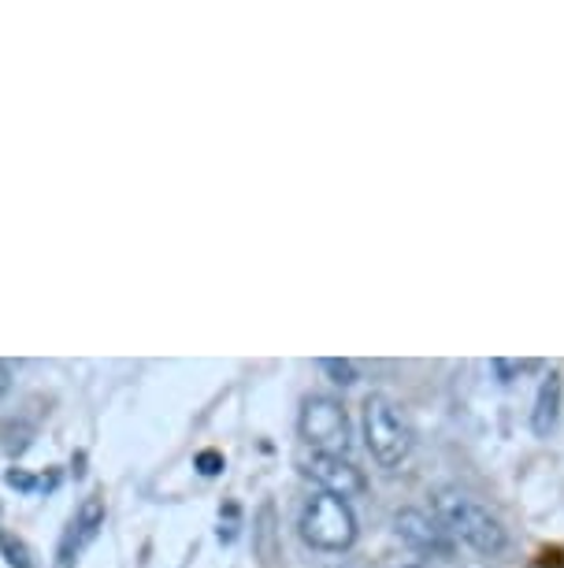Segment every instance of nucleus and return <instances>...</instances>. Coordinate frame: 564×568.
I'll list each match as a JSON object with an SVG mask.
<instances>
[{"mask_svg":"<svg viewBox=\"0 0 564 568\" xmlns=\"http://www.w3.org/2000/svg\"><path fill=\"white\" fill-rule=\"evenodd\" d=\"M297 432H301L305 446H312V454H349V413L346 405L331 398V394H308L301 402V416H297Z\"/></svg>","mask_w":564,"mask_h":568,"instance_id":"20e7f679","label":"nucleus"},{"mask_svg":"<svg viewBox=\"0 0 564 568\" xmlns=\"http://www.w3.org/2000/svg\"><path fill=\"white\" fill-rule=\"evenodd\" d=\"M8 387H12V372H8V364L0 361V394H8Z\"/></svg>","mask_w":564,"mask_h":568,"instance_id":"dca6fc26","label":"nucleus"},{"mask_svg":"<svg viewBox=\"0 0 564 568\" xmlns=\"http://www.w3.org/2000/svg\"><path fill=\"white\" fill-rule=\"evenodd\" d=\"M8 484H12V487H23V490H30V487H34V479H30V476H23V471H8Z\"/></svg>","mask_w":564,"mask_h":568,"instance_id":"2eb2a0df","label":"nucleus"},{"mask_svg":"<svg viewBox=\"0 0 564 568\" xmlns=\"http://www.w3.org/2000/svg\"><path fill=\"white\" fill-rule=\"evenodd\" d=\"M101 528H104V498L101 495H90L79 506V517H74V524H71V535H74V542H79V550L98 539Z\"/></svg>","mask_w":564,"mask_h":568,"instance_id":"6e6552de","label":"nucleus"},{"mask_svg":"<svg viewBox=\"0 0 564 568\" xmlns=\"http://www.w3.org/2000/svg\"><path fill=\"white\" fill-rule=\"evenodd\" d=\"M197 468L205 471V476H216V471L223 468V457L216 454V449H205V454L197 457Z\"/></svg>","mask_w":564,"mask_h":568,"instance_id":"4468645a","label":"nucleus"},{"mask_svg":"<svg viewBox=\"0 0 564 568\" xmlns=\"http://www.w3.org/2000/svg\"><path fill=\"white\" fill-rule=\"evenodd\" d=\"M305 476L324 490V495H335V498H360L368 490V479L349 457H335V454H308L301 460Z\"/></svg>","mask_w":564,"mask_h":568,"instance_id":"39448f33","label":"nucleus"},{"mask_svg":"<svg viewBox=\"0 0 564 568\" xmlns=\"http://www.w3.org/2000/svg\"><path fill=\"white\" fill-rule=\"evenodd\" d=\"M74 554H79V542H74V535L68 531V539L60 542V554H57V561H52V568H74Z\"/></svg>","mask_w":564,"mask_h":568,"instance_id":"ddd939ff","label":"nucleus"},{"mask_svg":"<svg viewBox=\"0 0 564 568\" xmlns=\"http://www.w3.org/2000/svg\"><path fill=\"white\" fill-rule=\"evenodd\" d=\"M0 554H4V561L12 568H34V557H30V546L19 539V535L4 531L0 528Z\"/></svg>","mask_w":564,"mask_h":568,"instance_id":"1a4fd4ad","label":"nucleus"},{"mask_svg":"<svg viewBox=\"0 0 564 568\" xmlns=\"http://www.w3.org/2000/svg\"><path fill=\"white\" fill-rule=\"evenodd\" d=\"M319 368L331 375L338 387H353V383L360 379V375H357V364H353V361H346V357H324V361H319Z\"/></svg>","mask_w":564,"mask_h":568,"instance_id":"9d476101","label":"nucleus"},{"mask_svg":"<svg viewBox=\"0 0 564 568\" xmlns=\"http://www.w3.org/2000/svg\"><path fill=\"white\" fill-rule=\"evenodd\" d=\"M393 535L417 554L428 557H450L453 554V539L445 535V528L431 513L423 509H398L393 513Z\"/></svg>","mask_w":564,"mask_h":568,"instance_id":"423d86ee","label":"nucleus"},{"mask_svg":"<svg viewBox=\"0 0 564 568\" xmlns=\"http://www.w3.org/2000/svg\"><path fill=\"white\" fill-rule=\"evenodd\" d=\"M297 528H301V539L312 546V550L346 554L349 546L357 542V513L346 498H335L319 490V495L305 501Z\"/></svg>","mask_w":564,"mask_h":568,"instance_id":"7ed1b4c3","label":"nucleus"},{"mask_svg":"<svg viewBox=\"0 0 564 568\" xmlns=\"http://www.w3.org/2000/svg\"><path fill=\"white\" fill-rule=\"evenodd\" d=\"M365 443L368 454L379 460L382 468H398L401 460L412 454V424L401 413L398 402H390L387 394H368L365 398Z\"/></svg>","mask_w":564,"mask_h":568,"instance_id":"f03ea898","label":"nucleus"},{"mask_svg":"<svg viewBox=\"0 0 564 568\" xmlns=\"http://www.w3.org/2000/svg\"><path fill=\"white\" fill-rule=\"evenodd\" d=\"M531 368H542V361H509V357H498L494 361V372L502 375V383H513L516 375H524Z\"/></svg>","mask_w":564,"mask_h":568,"instance_id":"f8f14e48","label":"nucleus"},{"mask_svg":"<svg viewBox=\"0 0 564 568\" xmlns=\"http://www.w3.org/2000/svg\"><path fill=\"white\" fill-rule=\"evenodd\" d=\"M431 517L442 524L450 539H461L468 550H475L479 557H502L509 546L505 524L494 517L483 501H475L472 495L457 487H439L431 495Z\"/></svg>","mask_w":564,"mask_h":568,"instance_id":"f257e3e1","label":"nucleus"},{"mask_svg":"<svg viewBox=\"0 0 564 568\" xmlns=\"http://www.w3.org/2000/svg\"><path fill=\"white\" fill-rule=\"evenodd\" d=\"M331 568H353V565H331Z\"/></svg>","mask_w":564,"mask_h":568,"instance_id":"f3484780","label":"nucleus"},{"mask_svg":"<svg viewBox=\"0 0 564 568\" xmlns=\"http://www.w3.org/2000/svg\"><path fill=\"white\" fill-rule=\"evenodd\" d=\"M275 509L271 506H264L260 509V557H264V565L271 568V557H275Z\"/></svg>","mask_w":564,"mask_h":568,"instance_id":"9b49d317","label":"nucleus"},{"mask_svg":"<svg viewBox=\"0 0 564 568\" xmlns=\"http://www.w3.org/2000/svg\"><path fill=\"white\" fill-rule=\"evenodd\" d=\"M561 398H564V375L561 372H550L539 387V398H535V409H531V432L539 438H550L557 432V420H561Z\"/></svg>","mask_w":564,"mask_h":568,"instance_id":"0eeeda50","label":"nucleus"}]
</instances>
